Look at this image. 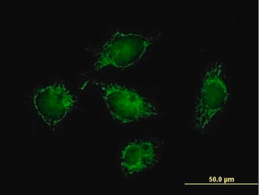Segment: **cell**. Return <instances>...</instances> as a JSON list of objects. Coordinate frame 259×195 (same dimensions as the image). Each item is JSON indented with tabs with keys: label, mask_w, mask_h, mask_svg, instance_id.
Returning a JSON list of instances; mask_svg holds the SVG:
<instances>
[{
	"label": "cell",
	"mask_w": 259,
	"mask_h": 195,
	"mask_svg": "<svg viewBox=\"0 0 259 195\" xmlns=\"http://www.w3.org/2000/svg\"><path fill=\"white\" fill-rule=\"evenodd\" d=\"M94 82L110 115L119 123L132 124L159 116L155 104L134 88L115 82Z\"/></svg>",
	"instance_id": "1"
},
{
	"label": "cell",
	"mask_w": 259,
	"mask_h": 195,
	"mask_svg": "<svg viewBox=\"0 0 259 195\" xmlns=\"http://www.w3.org/2000/svg\"><path fill=\"white\" fill-rule=\"evenodd\" d=\"M158 36L156 33L117 31L98 52L94 69L96 71L106 67L127 69L140 61Z\"/></svg>",
	"instance_id": "2"
},
{
	"label": "cell",
	"mask_w": 259,
	"mask_h": 195,
	"mask_svg": "<svg viewBox=\"0 0 259 195\" xmlns=\"http://www.w3.org/2000/svg\"><path fill=\"white\" fill-rule=\"evenodd\" d=\"M229 95L224 65L217 62L205 71L197 96L193 118L196 130L203 132L207 130L224 109Z\"/></svg>",
	"instance_id": "3"
},
{
	"label": "cell",
	"mask_w": 259,
	"mask_h": 195,
	"mask_svg": "<svg viewBox=\"0 0 259 195\" xmlns=\"http://www.w3.org/2000/svg\"><path fill=\"white\" fill-rule=\"evenodd\" d=\"M32 101L37 115L52 127L62 122L77 104V97L72 90L60 81L36 89Z\"/></svg>",
	"instance_id": "4"
},
{
	"label": "cell",
	"mask_w": 259,
	"mask_h": 195,
	"mask_svg": "<svg viewBox=\"0 0 259 195\" xmlns=\"http://www.w3.org/2000/svg\"><path fill=\"white\" fill-rule=\"evenodd\" d=\"M162 142L156 138L136 139L121 149L119 163L123 175L133 177L145 173L159 163L162 151Z\"/></svg>",
	"instance_id": "5"
}]
</instances>
